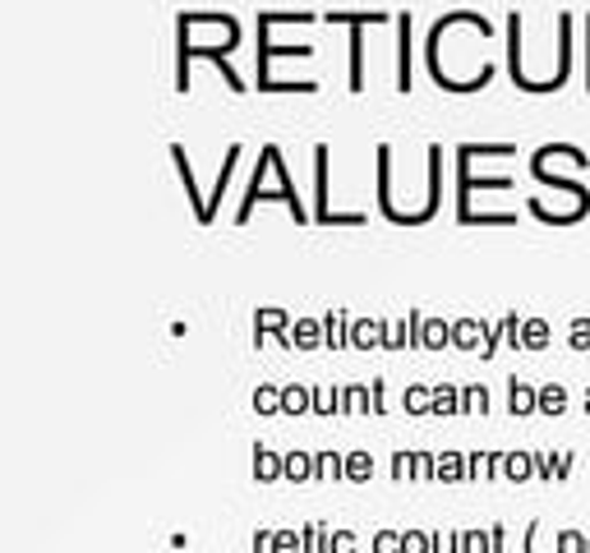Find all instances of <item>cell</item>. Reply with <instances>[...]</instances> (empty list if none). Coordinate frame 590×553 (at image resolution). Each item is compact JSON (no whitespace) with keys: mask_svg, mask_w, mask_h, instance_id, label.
<instances>
[{"mask_svg":"<svg viewBox=\"0 0 590 553\" xmlns=\"http://www.w3.org/2000/svg\"><path fill=\"white\" fill-rule=\"evenodd\" d=\"M254 204H286L295 222H309V212H305L300 194H295V185H291V167H286V157H282L278 144L259 148V167H254L249 185H245V199H241V208H235V226L249 222Z\"/></svg>","mask_w":590,"mask_h":553,"instance_id":"obj_1","label":"cell"},{"mask_svg":"<svg viewBox=\"0 0 590 553\" xmlns=\"http://www.w3.org/2000/svg\"><path fill=\"white\" fill-rule=\"evenodd\" d=\"M489 157H513V144H462L457 148V181H462V189H457V222L462 226H484L480 217H476V208H470V199L476 194H484V189H513V175H476V162H489Z\"/></svg>","mask_w":590,"mask_h":553,"instance_id":"obj_2","label":"cell"},{"mask_svg":"<svg viewBox=\"0 0 590 553\" xmlns=\"http://www.w3.org/2000/svg\"><path fill=\"white\" fill-rule=\"evenodd\" d=\"M457 24H476V33H494V24H489V19H480L476 10H452V14H443L434 28H429V37H425V65H429V74H434V84L443 88V93H480V88H489V78H494V70H480L476 78H452L447 70H439L443 61H439V47H443V37L457 28Z\"/></svg>","mask_w":590,"mask_h":553,"instance_id":"obj_3","label":"cell"},{"mask_svg":"<svg viewBox=\"0 0 590 553\" xmlns=\"http://www.w3.org/2000/svg\"><path fill=\"white\" fill-rule=\"evenodd\" d=\"M314 222L319 226H360L365 222V212L328 208V144H314Z\"/></svg>","mask_w":590,"mask_h":553,"instance_id":"obj_4","label":"cell"},{"mask_svg":"<svg viewBox=\"0 0 590 553\" xmlns=\"http://www.w3.org/2000/svg\"><path fill=\"white\" fill-rule=\"evenodd\" d=\"M443 162H447V152L439 144H429L425 148V204L410 217H402V226H425L429 217L439 212V204H443Z\"/></svg>","mask_w":590,"mask_h":553,"instance_id":"obj_5","label":"cell"},{"mask_svg":"<svg viewBox=\"0 0 590 553\" xmlns=\"http://www.w3.org/2000/svg\"><path fill=\"white\" fill-rule=\"evenodd\" d=\"M406 328H410V351H447L452 346V323L439 319V314L410 309L406 314Z\"/></svg>","mask_w":590,"mask_h":553,"instance_id":"obj_6","label":"cell"},{"mask_svg":"<svg viewBox=\"0 0 590 553\" xmlns=\"http://www.w3.org/2000/svg\"><path fill=\"white\" fill-rule=\"evenodd\" d=\"M291 328H295V319H291L286 309H278V305L259 309V314H254V351L268 346V342H278V337H286Z\"/></svg>","mask_w":590,"mask_h":553,"instance_id":"obj_7","label":"cell"},{"mask_svg":"<svg viewBox=\"0 0 590 553\" xmlns=\"http://www.w3.org/2000/svg\"><path fill=\"white\" fill-rule=\"evenodd\" d=\"M241 157H245L241 144H231V148H226L222 171H218V185H212V194H208V208H204V217H199V226H212V217H218V204L226 199V185L235 181V167H241Z\"/></svg>","mask_w":590,"mask_h":553,"instance_id":"obj_8","label":"cell"},{"mask_svg":"<svg viewBox=\"0 0 590 553\" xmlns=\"http://www.w3.org/2000/svg\"><path fill=\"white\" fill-rule=\"evenodd\" d=\"M507 74H513V84H517L521 93L536 88V78L526 74V61H521V14H517V10L507 14Z\"/></svg>","mask_w":590,"mask_h":553,"instance_id":"obj_9","label":"cell"},{"mask_svg":"<svg viewBox=\"0 0 590 553\" xmlns=\"http://www.w3.org/2000/svg\"><path fill=\"white\" fill-rule=\"evenodd\" d=\"M489 328H494V323L476 319V314H462V319L452 323V351H470V355H480V351H484V337H489Z\"/></svg>","mask_w":590,"mask_h":553,"instance_id":"obj_10","label":"cell"},{"mask_svg":"<svg viewBox=\"0 0 590 553\" xmlns=\"http://www.w3.org/2000/svg\"><path fill=\"white\" fill-rule=\"evenodd\" d=\"M171 162H175V175H181V185L189 194V204H194V217H204L208 199L199 194V181H194V167H189V148L185 144H171Z\"/></svg>","mask_w":590,"mask_h":553,"instance_id":"obj_11","label":"cell"},{"mask_svg":"<svg viewBox=\"0 0 590 553\" xmlns=\"http://www.w3.org/2000/svg\"><path fill=\"white\" fill-rule=\"evenodd\" d=\"M254 480L259 484L286 480V452H272L268 443H254Z\"/></svg>","mask_w":590,"mask_h":553,"instance_id":"obj_12","label":"cell"},{"mask_svg":"<svg viewBox=\"0 0 590 553\" xmlns=\"http://www.w3.org/2000/svg\"><path fill=\"white\" fill-rule=\"evenodd\" d=\"M507 415H540V388H530L526 379H507Z\"/></svg>","mask_w":590,"mask_h":553,"instance_id":"obj_13","label":"cell"},{"mask_svg":"<svg viewBox=\"0 0 590 553\" xmlns=\"http://www.w3.org/2000/svg\"><path fill=\"white\" fill-rule=\"evenodd\" d=\"M388 337V319H351V351H373Z\"/></svg>","mask_w":590,"mask_h":553,"instance_id":"obj_14","label":"cell"},{"mask_svg":"<svg viewBox=\"0 0 590 553\" xmlns=\"http://www.w3.org/2000/svg\"><path fill=\"white\" fill-rule=\"evenodd\" d=\"M392 24H397V93H410V14L402 10Z\"/></svg>","mask_w":590,"mask_h":553,"instance_id":"obj_15","label":"cell"},{"mask_svg":"<svg viewBox=\"0 0 590 553\" xmlns=\"http://www.w3.org/2000/svg\"><path fill=\"white\" fill-rule=\"evenodd\" d=\"M503 480H513V484H526V480H536V452H503Z\"/></svg>","mask_w":590,"mask_h":553,"instance_id":"obj_16","label":"cell"},{"mask_svg":"<svg viewBox=\"0 0 590 553\" xmlns=\"http://www.w3.org/2000/svg\"><path fill=\"white\" fill-rule=\"evenodd\" d=\"M549 342H554V328H549V319H540V314H526V323H521V351H549Z\"/></svg>","mask_w":590,"mask_h":553,"instance_id":"obj_17","label":"cell"},{"mask_svg":"<svg viewBox=\"0 0 590 553\" xmlns=\"http://www.w3.org/2000/svg\"><path fill=\"white\" fill-rule=\"evenodd\" d=\"M351 314H342V309H332V314H323V342H328V351H351Z\"/></svg>","mask_w":590,"mask_h":553,"instance_id":"obj_18","label":"cell"},{"mask_svg":"<svg viewBox=\"0 0 590 553\" xmlns=\"http://www.w3.org/2000/svg\"><path fill=\"white\" fill-rule=\"evenodd\" d=\"M291 346L295 351H323V319H295L291 328Z\"/></svg>","mask_w":590,"mask_h":553,"instance_id":"obj_19","label":"cell"},{"mask_svg":"<svg viewBox=\"0 0 590 553\" xmlns=\"http://www.w3.org/2000/svg\"><path fill=\"white\" fill-rule=\"evenodd\" d=\"M323 19H328V24L365 28V24H388V19H397V14H383V10H328Z\"/></svg>","mask_w":590,"mask_h":553,"instance_id":"obj_20","label":"cell"},{"mask_svg":"<svg viewBox=\"0 0 590 553\" xmlns=\"http://www.w3.org/2000/svg\"><path fill=\"white\" fill-rule=\"evenodd\" d=\"M282 415H314V388L282 383Z\"/></svg>","mask_w":590,"mask_h":553,"instance_id":"obj_21","label":"cell"},{"mask_svg":"<svg viewBox=\"0 0 590 553\" xmlns=\"http://www.w3.org/2000/svg\"><path fill=\"white\" fill-rule=\"evenodd\" d=\"M342 415H373V388L342 383Z\"/></svg>","mask_w":590,"mask_h":553,"instance_id":"obj_22","label":"cell"},{"mask_svg":"<svg viewBox=\"0 0 590 553\" xmlns=\"http://www.w3.org/2000/svg\"><path fill=\"white\" fill-rule=\"evenodd\" d=\"M314 480H346V457L342 452H314Z\"/></svg>","mask_w":590,"mask_h":553,"instance_id":"obj_23","label":"cell"},{"mask_svg":"<svg viewBox=\"0 0 590 553\" xmlns=\"http://www.w3.org/2000/svg\"><path fill=\"white\" fill-rule=\"evenodd\" d=\"M286 480L291 484H309L314 480V452H305V447L286 452Z\"/></svg>","mask_w":590,"mask_h":553,"instance_id":"obj_24","label":"cell"},{"mask_svg":"<svg viewBox=\"0 0 590 553\" xmlns=\"http://www.w3.org/2000/svg\"><path fill=\"white\" fill-rule=\"evenodd\" d=\"M402 410L406 415H434V388L429 383H416L402 392Z\"/></svg>","mask_w":590,"mask_h":553,"instance_id":"obj_25","label":"cell"},{"mask_svg":"<svg viewBox=\"0 0 590 553\" xmlns=\"http://www.w3.org/2000/svg\"><path fill=\"white\" fill-rule=\"evenodd\" d=\"M462 480H470L466 476V452H439V484H462Z\"/></svg>","mask_w":590,"mask_h":553,"instance_id":"obj_26","label":"cell"},{"mask_svg":"<svg viewBox=\"0 0 590 553\" xmlns=\"http://www.w3.org/2000/svg\"><path fill=\"white\" fill-rule=\"evenodd\" d=\"M567 406H573V397H567L563 383H544L540 388V415H544V420H554V415H563Z\"/></svg>","mask_w":590,"mask_h":553,"instance_id":"obj_27","label":"cell"},{"mask_svg":"<svg viewBox=\"0 0 590 553\" xmlns=\"http://www.w3.org/2000/svg\"><path fill=\"white\" fill-rule=\"evenodd\" d=\"M494 402H489V388L484 383H462V415H489Z\"/></svg>","mask_w":590,"mask_h":553,"instance_id":"obj_28","label":"cell"},{"mask_svg":"<svg viewBox=\"0 0 590 553\" xmlns=\"http://www.w3.org/2000/svg\"><path fill=\"white\" fill-rule=\"evenodd\" d=\"M346 480L351 484H369L373 480V457L360 447V452H346Z\"/></svg>","mask_w":590,"mask_h":553,"instance_id":"obj_29","label":"cell"},{"mask_svg":"<svg viewBox=\"0 0 590 553\" xmlns=\"http://www.w3.org/2000/svg\"><path fill=\"white\" fill-rule=\"evenodd\" d=\"M434 415H462V383H439L434 388Z\"/></svg>","mask_w":590,"mask_h":553,"instance_id":"obj_30","label":"cell"},{"mask_svg":"<svg viewBox=\"0 0 590 553\" xmlns=\"http://www.w3.org/2000/svg\"><path fill=\"white\" fill-rule=\"evenodd\" d=\"M254 410H259V415H282V383L254 388Z\"/></svg>","mask_w":590,"mask_h":553,"instance_id":"obj_31","label":"cell"},{"mask_svg":"<svg viewBox=\"0 0 590 553\" xmlns=\"http://www.w3.org/2000/svg\"><path fill=\"white\" fill-rule=\"evenodd\" d=\"M300 536H305V553H328L332 549V530L323 521H305Z\"/></svg>","mask_w":590,"mask_h":553,"instance_id":"obj_32","label":"cell"},{"mask_svg":"<svg viewBox=\"0 0 590 553\" xmlns=\"http://www.w3.org/2000/svg\"><path fill=\"white\" fill-rule=\"evenodd\" d=\"M314 415H342V388H314Z\"/></svg>","mask_w":590,"mask_h":553,"instance_id":"obj_33","label":"cell"},{"mask_svg":"<svg viewBox=\"0 0 590 553\" xmlns=\"http://www.w3.org/2000/svg\"><path fill=\"white\" fill-rule=\"evenodd\" d=\"M402 536H406V530H397V526H383V530H373L369 553H402Z\"/></svg>","mask_w":590,"mask_h":553,"instance_id":"obj_34","label":"cell"},{"mask_svg":"<svg viewBox=\"0 0 590 553\" xmlns=\"http://www.w3.org/2000/svg\"><path fill=\"white\" fill-rule=\"evenodd\" d=\"M383 351H410V328H406V319H388Z\"/></svg>","mask_w":590,"mask_h":553,"instance_id":"obj_35","label":"cell"},{"mask_svg":"<svg viewBox=\"0 0 590 553\" xmlns=\"http://www.w3.org/2000/svg\"><path fill=\"white\" fill-rule=\"evenodd\" d=\"M567 346H573V351H590V319H586V314H577V319L573 323H567Z\"/></svg>","mask_w":590,"mask_h":553,"instance_id":"obj_36","label":"cell"},{"mask_svg":"<svg viewBox=\"0 0 590 553\" xmlns=\"http://www.w3.org/2000/svg\"><path fill=\"white\" fill-rule=\"evenodd\" d=\"M410 480H425V484H429V480H439V457H434V452H425V447L416 452V466H410Z\"/></svg>","mask_w":590,"mask_h":553,"instance_id":"obj_37","label":"cell"},{"mask_svg":"<svg viewBox=\"0 0 590 553\" xmlns=\"http://www.w3.org/2000/svg\"><path fill=\"white\" fill-rule=\"evenodd\" d=\"M272 553H305L300 530H272Z\"/></svg>","mask_w":590,"mask_h":553,"instance_id":"obj_38","label":"cell"},{"mask_svg":"<svg viewBox=\"0 0 590 553\" xmlns=\"http://www.w3.org/2000/svg\"><path fill=\"white\" fill-rule=\"evenodd\" d=\"M402 553H434V530H406Z\"/></svg>","mask_w":590,"mask_h":553,"instance_id":"obj_39","label":"cell"},{"mask_svg":"<svg viewBox=\"0 0 590 553\" xmlns=\"http://www.w3.org/2000/svg\"><path fill=\"white\" fill-rule=\"evenodd\" d=\"M586 540H590V530H558L554 536L558 553H586Z\"/></svg>","mask_w":590,"mask_h":553,"instance_id":"obj_40","label":"cell"},{"mask_svg":"<svg viewBox=\"0 0 590 553\" xmlns=\"http://www.w3.org/2000/svg\"><path fill=\"white\" fill-rule=\"evenodd\" d=\"M558 457L563 452H536V480H558Z\"/></svg>","mask_w":590,"mask_h":553,"instance_id":"obj_41","label":"cell"},{"mask_svg":"<svg viewBox=\"0 0 590 553\" xmlns=\"http://www.w3.org/2000/svg\"><path fill=\"white\" fill-rule=\"evenodd\" d=\"M410 466H416V452H402V447H397V452H392L388 476H392V480H406V476H410Z\"/></svg>","mask_w":590,"mask_h":553,"instance_id":"obj_42","label":"cell"},{"mask_svg":"<svg viewBox=\"0 0 590 553\" xmlns=\"http://www.w3.org/2000/svg\"><path fill=\"white\" fill-rule=\"evenodd\" d=\"M434 553H462V530H434Z\"/></svg>","mask_w":590,"mask_h":553,"instance_id":"obj_43","label":"cell"},{"mask_svg":"<svg viewBox=\"0 0 590 553\" xmlns=\"http://www.w3.org/2000/svg\"><path fill=\"white\" fill-rule=\"evenodd\" d=\"M360 540H356V530H332V549L328 553H356Z\"/></svg>","mask_w":590,"mask_h":553,"instance_id":"obj_44","label":"cell"},{"mask_svg":"<svg viewBox=\"0 0 590 553\" xmlns=\"http://www.w3.org/2000/svg\"><path fill=\"white\" fill-rule=\"evenodd\" d=\"M369 388H373V415H388V383H383V379H373Z\"/></svg>","mask_w":590,"mask_h":553,"instance_id":"obj_45","label":"cell"},{"mask_svg":"<svg viewBox=\"0 0 590 553\" xmlns=\"http://www.w3.org/2000/svg\"><path fill=\"white\" fill-rule=\"evenodd\" d=\"M521 553H540V521H526V540H521Z\"/></svg>","mask_w":590,"mask_h":553,"instance_id":"obj_46","label":"cell"},{"mask_svg":"<svg viewBox=\"0 0 590 553\" xmlns=\"http://www.w3.org/2000/svg\"><path fill=\"white\" fill-rule=\"evenodd\" d=\"M489 540H494V553H507V544H503V540H507V526L494 521V526H489Z\"/></svg>","mask_w":590,"mask_h":553,"instance_id":"obj_47","label":"cell"},{"mask_svg":"<svg viewBox=\"0 0 590 553\" xmlns=\"http://www.w3.org/2000/svg\"><path fill=\"white\" fill-rule=\"evenodd\" d=\"M254 553H272V530H254Z\"/></svg>","mask_w":590,"mask_h":553,"instance_id":"obj_48","label":"cell"},{"mask_svg":"<svg viewBox=\"0 0 590 553\" xmlns=\"http://www.w3.org/2000/svg\"><path fill=\"white\" fill-rule=\"evenodd\" d=\"M476 536V553H494V540H489V530H470Z\"/></svg>","mask_w":590,"mask_h":553,"instance_id":"obj_49","label":"cell"},{"mask_svg":"<svg viewBox=\"0 0 590 553\" xmlns=\"http://www.w3.org/2000/svg\"><path fill=\"white\" fill-rule=\"evenodd\" d=\"M573 462H577L573 452H563V457H558V480H567V476H573Z\"/></svg>","mask_w":590,"mask_h":553,"instance_id":"obj_50","label":"cell"},{"mask_svg":"<svg viewBox=\"0 0 590 553\" xmlns=\"http://www.w3.org/2000/svg\"><path fill=\"white\" fill-rule=\"evenodd\" d=\"M586 93H590V14H586Z\"/></svg>","mask_w":590,"mask_h":553,"instance_id":"obj_51","label":"cell"},{"mask_svg":"<svg viewBox=\"0 0 590 553\" xmlns=\"http://www.w3.org/2000/svg\"><path fill=\"white\" fill-rule=\"evenodd\" d=\"M462 553H476V536L470 530H462Z\"/></svg>","mask_w":590,"mask_h":553,"instance_id":"obj_52","label":"cell"},{"mask_svg":"<svg viewBox=\"0 0 590 553\" xmlns=\"http://www.w3.org/2000/svg\"><path fill=\"white\" fill-rule=\"evenodd\" d=\"M586 415H590V388H586Z\"/></svg>","mask_w":590,"mask_h":553,"instance_id":"obj_53","label":"cell"},{"mask_svg":"<svg viewBox=\"0 0 590 553\" xmlns=\"http://www.w3.org/2000/svg\"><path fill=\"white\" fill-rule=\"evenodd\" d=\"M586 553H590V540H586Z\"/></svg>","mask_w":590,"mask_h":553,"instance_id":"obj_54","label":"cell"}]
</instances>
